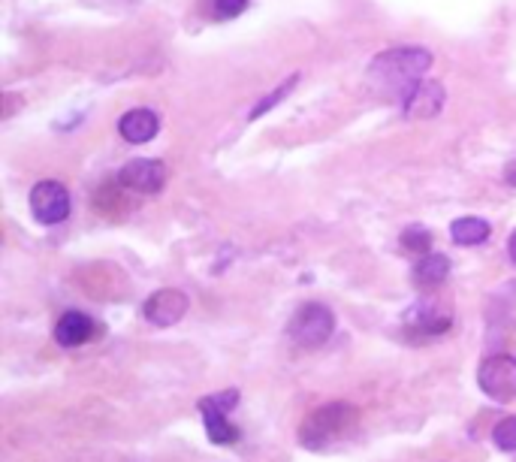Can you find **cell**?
Masks as SVG:
<instances>
[{
  "label": "cell",
  "instance_id": "cell-18",
  "mask_svg": "<svg viewBox=\"0 0 516 462\" xmlns=\"http://www.w3.org/2000/svg\"><path fill=\"white\" fill-rule=\"evenodd\" d=\"M248 10V0H212V16L221 22H230Z\"/></svg>",
  "mask_w": 516,
  "mask_h": 462
},
{
  "label": "cell",
  "instance_id": "cell-12",
  "mask_svg": "<svg viewBox=\"0 0 516 462\" xmlns=\"http://www.w3.org/2000/svg\"><path fill=\"white\" fill-rule=\"evenodd\" d=\"M118 130L130 145H142V142H151L157 136L160 121L151 109H130L127 115H121Z\"/></svg>",
  "mask_w": 516,
  "mask_h": 462
},
{
  "label": "cell",
  "instance_id": "cell-3",
  "mask_svg": "<svg viewBox=\"0 0 516 462\" xmlns=\"http://www.w3.org/2000/svg\"><path fill=\"white\" fill-rule=\"evenodd\" d=\"M332 330H335V318H332L329 308L320 305V302L302 305L299 312L290 318V327H287L290 339L299 348H320L332 336Z\"/></svg>",
  "mask_w": 516,
  "mask_h": 462
},
{
  "label": "cell",
  "instance_id": "cell-1",
  "mask_svg": "<svg viewBox=\"0 0 516 462\" xmlns=\"http://www.w3.org/2000/svg\"><path fill=\"white\" fill-rule=\"evenodd\" d=\"M429 67H432V52H426V49H417V46L390 49V52H381L372 61L369 82L384 97H393V100L402 103L423 82V73Z\"/></svg>",
  "mask_w": 516,
  "mask_h": 462
},
{
  "label": "cell",
  "instance_id": "cell-20",
  "mask_svg": "<svg viewBox=\"0 0 516 462\" xmlns=\"http://www.w3.org/2000/svg\"><path fill=\"white\" fill-rule=\"evenodd\" d=\"M507 251H510V260L516 263V233L510 236V245H507Z\"/></svg>",
  "mask_w": 516,
  "mask_h": 462
},
{
  "label": "cell",
  "instance_id": "cell-13",
  "mask_svg": "<svg viewBox=\"0 0 516 462\" xmlns=\"http://www.w3.org/2000/svg\"><path fill=\"white\" fill-rule=\"evenodd\" d=\"M447 275H450V260H447L444 254H435V251L423 254V257L417 260V266H414V284H417L420 290H435V287H441V284L447 281Z\"/></svg>",
  "mask_w": 516,
  "mask_h": 462
},
{
  "label": "cell",
  "instance_id": "cell-2",
  "mask_svg": "<svg viewBox=\"0 0 516 462\" xmlns=\"http://www.w3.org/2000/svg\"><path fill=\"white\" fill-rule=\"evenodd\" d=\"M357 423H360V411L354 405L329 402L305 417L299 429V441L308 450H329L341 441H348L357 432Z\"/></svg>",
  "mask_w": 516,
  "mask_h": 462
},
{
  "label": "cell",
  "instance_id": "cell-9",
  "mask_svg": "<svg viewBox=\"0 0 516 462\" xmlns=\"http://www.w3.org/2000/svg\"><path fill=\"white\" fill-rule=\"evenodd\" d=\"M118 185L136 194H157L166 185V167L160 161H130L118 173Z\"/></svg>",
  "mask_w": 516,
  "mask_h": 462
},
{
  "label": "cell",
  "instance_id": "cell-10",
  "mask_svg": "<svg viewBox=\"0 0 516 462\" xmlns=\"http://www.w3.org/2000/svg\"><path fill=\"white\" fill-rule=\"evenodd\" d=\"M441 109H444V88L438 82H420L402 100V112L408 118H435Z\"/></svg>",
  "mask_w": 516,
  "mask_h": 462
},
{
  "label": "cell",
  "instance_id": "cell-8",
  "mask_svg": "<svg viewBox=\"0 0 516 462\" xmlns=\"http://www.w3.org/2000/svg\"><path fill=\"white\" fill-rule=\"evenodd\" d=\"M402 324L414 336H438V333L450 330L453 318H450L447 308L438 305L435 299H420V302H414L408 312L402 315Z\"/></svg>",
  "mask_w": 516,
  "mask_h": 462
},
{
  "label": "cell",
  "instance_id": "cell-7",
  "mask_svg": "<svg viewBox=\"0 0 516 462\" xmlns=\"http://www.w3.org/2000/svg\"><path fill=\"white\" fill-rule=\"evenodd\" d=\"M185 315H188V296L172 287L151 293L142 305V318L154 327H176Z\"/></svg>",
  "mask_w": 516,
  "mask_h": 462
},
{
  "label": "cell",
  "instance_id": "cell-19",
  "mask_svg": "<svg viewBox=\"0 0 516 462\" xmlns=\"http://www.w3.org/2000/svg\"><path fill=\"white\" fill-rule=\"evenodd\" d=\"M504 182H507L510 188H516V158L504 167Z\"/></svg>",
  "mask_w": 516,
  "mask_h": 462
},
{
  "label": "cell",
  "instance_id": "cell-11",
  "mask_svg": "<svg viewBox=\"0 0 516 462\" xmlns=\"http://www.w3.org/2000/svg\"><path fill=\"white\" fill-rule=\"evenodd\" d=\"M94 333H97L94 318H88L85 312H67L55 327V342L61 348H79V345L91 342Z\"/></svg>",
  "mask_w": 516,
  "mask_h": 462
},
{
  "label": "cell",
  "instance_id": "cell-5",
  "mask_svg": "<svg viewBox=\"0 0 516 462\" xmlns=\"http://www.w3.org/2000/svg\"><path fill=\"white\" fill-rule=\"evenodd\" d=\"M477 384L495 402L516 399V360L507 354H495V357L483 360L480 372H477Z\"/></svg>",
  "mask_w": 516,
  "mask_h": 462
},
{
  "label": "cell",
  "instance_id": "cell-15",
  "mask_svg": "<svg viewBox=\"0 0 516 462\" xmlns=\"http://www.w3.org/2000/svg\"><path fill=\"white\" fill-rule=\"evenodd\" d=\"M399 242H402L405 251H414V254H429L432 251V233L426 227H420V224L408 227Z\"/></svg>",
  "mask_w": 516,
  "mask_h": 462
},
{
  "label": "cell",
  "instance_id": "cell-16",
  "mask_svg": "<svg viewBox=\"0 0 516 462\" xmlns=\"http://www.w3.org/2000/svg\"><path fill=\"white\" fill-rule=\"evenodd\" d=\"M492 441H495V447H498V450H504V453L516 450V417H504V420H498V423H495V429H492Z\"/></svg>",
  "mask_w": 516,
  "mask_h": 462
},
{
  "label": "cell",
  "instance_id": "cell-17",
  "mask_svg": "<svg viewBox=\"0 0 516 462\" xmlns=\"http://www.w3.org/2000/svg\"><path fill=\"white\" fill-rule=\"evenodd\" d=\"M296 82H299V76H290V79H284V82H281V88H275V91H272L269 97H263V100H260V103L254 106L251 118H260L263 112L275 109V103H281V100H284V97H287V94H290V91L296 88Z\"/></svg>",
  "mask_w": 516,
  "mask_h": 462
},
{
  "label": "cell",
  "instance_id": "cell-4",
  "mask_svg": "<svg viewBox=\"0 0 516 462\" xmlns=\"http://www.w3.org/2000/svg\"><path fill=\"white\" fill-rule=\"evenodd\" d=\"M236 402H239L236 390H227V393H218V396H206L200 402V414H203V423H206V432H209L212 444L230 447V444H236L242 438V432L227 420V411H233Z\"/></svg>",
  "mask_w": 516,
  "mask_h": 462
},
{
  "label": "cell",
  "instance_id": "cell-14",
  "mask_svg": "<svg viewBox=\"0 0 516 462\" xmlns=\"http://www.w3.org/2000/svg\"><path fill=\"white\" fill-rule=\"evenodd\" d=\"M489 233H492V227L483 218H471V215L453 221V227H450V236L456 245H483L489 239Z\"/></svg>",
  "mask_w": 516,
  "mask_h": 462
},
{
  "label": "cell",
  "instance_id": "cell-6",
  "mask_svg": "<svg viewBox=\"0 0 516 462\" xmlns=\"http://www.w3.org/2000/svg\"><path fill=\"white\" fill-rule=\"evenodd\" d=\"M31 212L40 224L55 227L70 218V194L61 182H40L31 191Z\"/></svg>",
  "mask_w": 516,
  "mask_h": 462
}]
</instances>
